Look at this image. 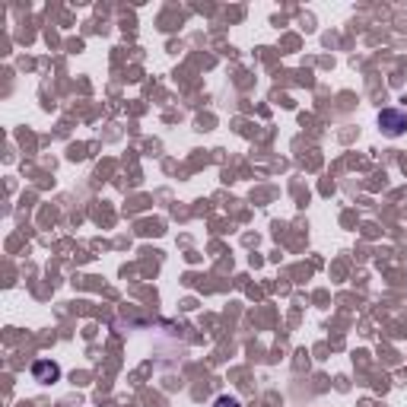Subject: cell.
<instances>
[{"mask_svg": "<svg viewBox=\"0 0 407 407\" xmlns=\"http://www.w3.org/2000/svg\"><path fill=\"white\" fill-rule=\"evenodd\" d=\"M379 121H382V127L391 134V137H395V134H401L407 127V115H404V112H391V108L379 115Z\"/></svg>", "mask_w": 407, "mask_h": 407, "instance_id": "6da1fadb", "label": "cell"}, {"mask_svg": "<svg viewBox=\"0 0 407 407\" xmlns=\"http://www.w3.org/2000/svg\"><path fill=\"white\" fill-rule=\"evenodd\" d=\"M35 379H58V366L54 363H35Z\"/></svg>", "mask_w": 407, "mask_h": 407, "instance_id": "7a4b0ae2", "label": "cell"}, {"mask_svg": "<svg viewBox=\"0 0 407 407\" xmlns=\"http://www.w3.org/2000/svg\"><path fill=\"white\" fill-rule=\"evenodd\" d=\"M216 407H239V401H236V398H226V395H223V398H216Z\"/></svg>", "mask_w": 407, "mask_h": 407, "instance_id": "3957f363", "label": "cell"}]
</instances>
